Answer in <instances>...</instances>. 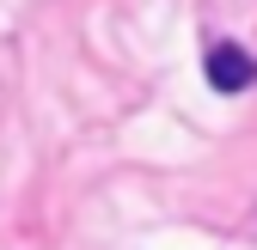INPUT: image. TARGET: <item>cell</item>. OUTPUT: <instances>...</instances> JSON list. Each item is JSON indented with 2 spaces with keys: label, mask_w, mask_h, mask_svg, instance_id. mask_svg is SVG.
Returning <instances> with one entry per match:
<instances>
[{
  "label": "cell",
  "mask_w": 257,
  "mask_h": 250,
  "mask_svg": "<svg viewBox=\"0 0 257 250\" xmlns=\"http://www.w3.org/2000/svg\"><path fill=\"white\" fill-rule=\"evenodd\" d=\"M202 74H208L214 92H251V86H257V55L239 49V43H208Z\"/></svg>",
  "instance_id": "6da1fadb"
}]
</instances>
